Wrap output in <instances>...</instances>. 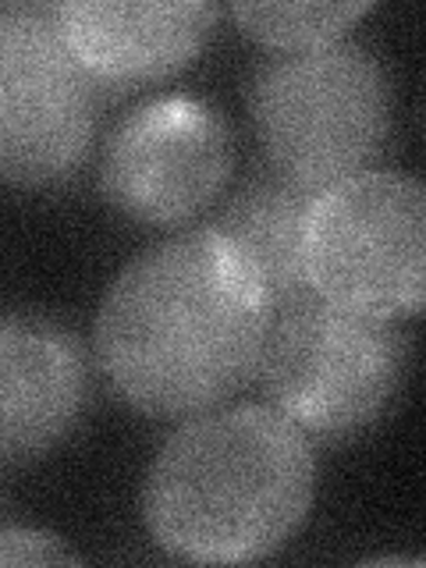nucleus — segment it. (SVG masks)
I'll return each instance as SVG.
<instances>
[{
    "label": "nucleus",
    "mask_w": 426,
    "mask_h": 568,
    "mask_svg": "<svg viewBox=\"0 0 426 568\" xmlns=\"http://www.w3.org/2000/svg\"><path fill=\"white\" fill-rule=\"evenodd\" d=\"M274 302L242 248L210 224L135 256L103 295L97 355L146 416L217 408L256 377Z\"/></svg>",
    "instance_id": "nucleus-1"
},
{
    "label": "nucleus",
    "mask_w": 426,
    "mask_h": 568,
    "mask_svg": "<svg viewBox=\"0 0 426 568\" xmlns=\"http://www.w3.org/2000/svg\"><path fill=\"white\" fill-rule=\"evenodd\" d=\"M316 497L310 434L274 405L189 416L164 440L142 494L153 540L174 558L235 565L274 555Z\"/></svg>",
    "instance_id": "nucleus-2"
},
{
    "label": "nucleus",
    "mask_w": 426,
    "mask_h": 568,
    "mask_svg": "<svg viewBox=\"0 0 426 568\" xmlns=\"http://www.w3.org/2000/svg\"><path fill=\"white\" fill-rule=\"evenodd\" d=\"M248 111L271 168L324 189L369 171L390 129V82L377 50L342 36L263 61Z\"/></svg>",
    "instance_id": "nucleus-3"
},
{
    "label": "nucleus",
    "mask_w": 426,
    "mask_h": 568,
    "mask_svg": "<svg viewBox=\"0 0 426 568\" xmlns=\"http://www.w3.org/2000/svg\"><path fill=\"white\" fill-rule=\"evenodd\" d=\"M408 342L395 320L306 295L274 310L260 355V384L302 434L345 440L395 402Z\"/></svg>",
    "instance_id": "nucleus-4"
},
{
    "label": "nucleus",
    "mask_w": 426,
    "mask_h": 568,
    "mask_svg": "<svg viewBox=\"0 0 426 568\" xmlns=\"http://www.w3.org/2000/svg\"><path fill=\"white\" fill-rule=\"evenodd\" d=\"M302 263L313 295L402 320L423 310L426 192L398 171H359L324 185L306 210Z\"/></svg>",
    "instance_id": "nucleus-5"
},
{
    "label": "nucleus",
    "mask_w": 426,
    "mask_h": 568,
    "mask_svg": "<svg viewBox=\"0 0 426 568\" xmlns=\"http://www.w3.org/2000/svg\"><path fill=\"white\" fill-rule=\"evenodd\" d=\"M103 85L75 58L58 4H0V178L53 185L79 171Z\"/></svg>",
    "instance_id": "nucleus-6"
},
{
    "label": "nucleus",
    "mask_w": 426,
    "mask_h": 568,
    "mask_svg": "<svg viewBox=\"0 0 426 568\" xmlns=\"http://www.w3.org/2000/svg\"><path fill=\"white\" fill-rule=\"evenodd\" d=\"M231 129L195 97H156L118 121L103 146L106 200L139 224H182L221 195L231 174Z\"/></svg>",
    "instance_id": "nucleus-7"
},
{
    "label": "nucleus",
    "mask_w": 426,
    "mask_h": 568,
    "mask_svg": "<svg viewBox=\"0 0 426 568\" xmlns=\"http://www.w3.org/2000/svg\"><path fill=\"white\" fill-rule=\"evenodd\" d=\"M85 390L75 331L43 313H0V466L50 452L75 426Z\"/></svg>",
    "instance_id": "nucleus-8"
},
{
    "label": "nucleus",
    "mask_w": 426,
    "mask_h": 568,
    "mask_svg": "<svg viewBox=\"0 0 426 568\" xmlns=\"http://www.w3.org/2000/svg\"><path fill=\"white\" fill-rule=\"evenodd\" d=\"M61 29L100 85L164 79L203 50L217 22L213 0H64Z\"/></svg>",
    "instance_id": "nucleus-9"
},
{
    "label": "nucleus",
    "mask_w": 426,
    "mask_h": 568,
    "mask_svg": "<svg viewBox=\"0 0 426 568\" xmlns=\"http://www.w3.org/2000/svg\"><path fill=\"white\" fill-rule=\"evenodd\" d=\"M316 192L320 189L298 185L271 168L248 178L210 221L213 231L227 235L256 263L274 310L313 295L302 263V227Z\"/></svg>",
    "instance_id": "nucleus-10"
},
{
    "label": "nucleus",
    "mask_w": 426,
    "mask_h": 568,
    "mask_svg": "<svg viewBox=\"0 0 426 568\" xmlns=\"http://www.w3.org/2000/svg\"><path fill=\"white\" fill-rule=\"evenodd\" d=\"M369 11V0H239L231 14L253 40L288 50L342 40L348 26Z\"/></svg>",
    "instance_id": "nucleus-11"
},
{
    "label": "nucleus",
    "mask_w": 426,
    "mask_h": 568,
    "mask_svg": "<svg viewBox=\"0 0 426 568\" xmlns=\"http://www.w3.org/2000/svg\"><path fill=\"white\" fill-rule=\"evenodd\" d=\"M64 540L40 529H0V565H75Z\"/></svg>",
    "instance_id": "nucleus-12"
}]
</instances>
